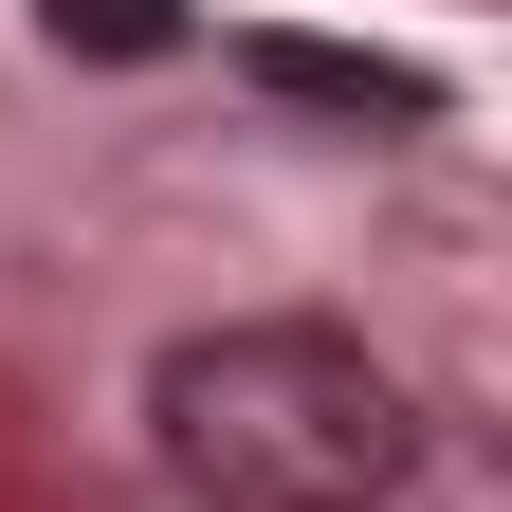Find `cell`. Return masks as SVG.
<instances>
[{
  "instance_id": "6da1fadb",
  "label": "cell",
  "mask_w": 512,
  "mask_h": 512,
  "mask_svg": "<svg viewBox=\"0 0 512 512\" xmlns=\"http://www.w3.org/2000/svg\"><path fill=\"white\" fill-rule=\"evenodd\" d=\"M147 458L183 512H384L421 476V403L366 330L311 311H238L147 366Z\"/></svg>"
},
{
  "instance_id": "7a4b0ae2",
  "label": "cell",
  "mask_w": 512,
  "mask_h": 512,
  "mask_svg": "<svg viewBox=\"0 0 512 512\" xmlns=\"http://www.w3.org/2000/svg\"><path fill=\"white\" fill-rule=\"evenodd\" d=\"M256 74H275V92H311V110H366V128H421V110H439L421 74H384V55H330V37H256Z\"/></svg>"
},
{
  "instance_id": "3957f363",
  "label": "cell",
  "mask_w": 512,
  "mask_h": 512,
  "mask_svg": "<svg viewBox=\"0 0 512 512\" xmlns=\"http://www.w3.org/2000/svg\"><path fill=\"white\" fill-rule=\"evenodd\" d=\"M55 55H183V0H37Z\"/></svg>"
}]
</instances>
